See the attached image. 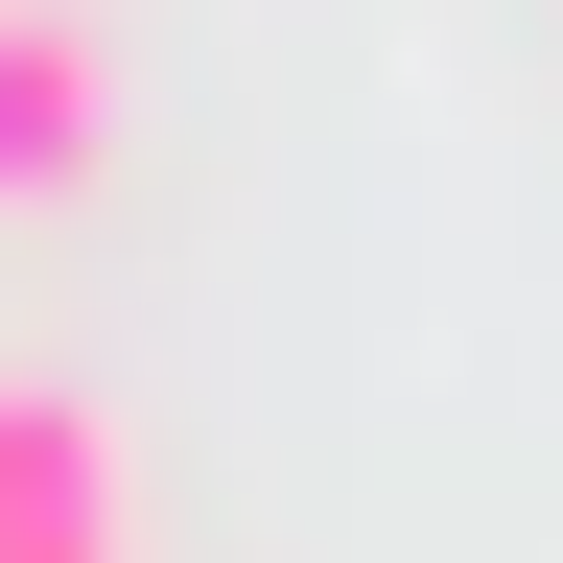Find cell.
Here are the masks:
<instances>
[{
  "label": "cell",
  "instance_id": "obj_1",
  "mask_svg": "<svg viewBox=\"0 0 563 563\" xmlns=\"http://www.w3.org/2000/svg\"><path fill=\"white\" fill-rule=\"evenodd\" d=\"M118 165V24L95 0H0V211H70Z\"/></svg>",
  "mask_w": 563,
  "mask_h": 563
},
{
  "label": "cell",
  "instance_id": "obj_2",
  "mask_svg": "<svg viewBox=\"0 0 563 563\" xmlns=\"http://www.w3.org/2000/svg\"><path fill=\"white\" fill-rule=\"evenodd\" d=\"M0 563H118V422L70 376H0Z\"/></svg>",
  "mask_w": 563,
  "mask_h": 563
}]
</instances>
